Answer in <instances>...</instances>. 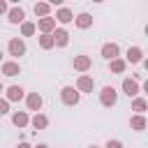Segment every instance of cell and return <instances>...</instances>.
Returning a JSON list of instances; mask_svg holds the SVG:
<instances>
[{
    "mask_svg": "<svg viewBox=\"0 0 148 148\" xmlns=\"http://www.w3.org/2000/svg\"><path fill=\"white\" fill-rule=\"evenodd\" d=\"M99 102H102V106H113V104L118 102L116 88H113V86H104L102 92H99Z\"/></svg>",
    "mask_w": 148,
    "mask_h": 148,
    "instance_id": "cell-1",
    "label": "cell"
},
{
    "mask_svg": "<svg viewBox=\"0 0 148 148\" xmlns=\"http://www.w3.org/2000/svg\"><path fill=\"white\" fill-rule=\"evenodd\" d=\"M60 99H62V104L74 106V104H79V90L72 88V86H65V88L60 90Z\"/></svg>",
    "mask_w": 148,
    "mask_h": 148,
    "instance_id": "cell-2",
    "label": "cell"
},
{
    "mask_svg": "<svg viewBox=\"0 0 148 148\" xmlns=\"http://www.w3.org/2000/svg\"><path fill=\"white\" fill-rule=\"evenodd\" d=\"M35 28H39V30H42V35H51V32L56 30V18L44 16V18H39V21H37V25H35Z\"/></svg>",
    "mask_w": 148,
    "mask_h": 148,
    "instance_id": "cell-3",
    "label": "cell"
},
{
    "mask_svg": "<svg viewBox=\"0 0 148 148\" xmlns=\"http://www.w3.org/2000/svg\"><path fill=\"white\" fill-rule=\"evenodd\" d=\"M72 65H74V69H79V72H88L90 65H92V60H90V56H74Z\"/></svg>",
    "mask_w": 148,
    "mask_h": 148,
    "instance_id": "cell-4",
    "label": "cell"
},
{
    "mask_svg": "<svg viewBox=\"0 0 148 148\" xmlns=\"http://www.w3.org/2000/svg\"><path fill=\"white\" fill-rule=\"evenodd\" d=\"M7 49H9V53H12V56H16V58L25 53V44H23V39H18V37L9 39V46H7Z\"/></svg>",
    "mask_w": 148,
    "mask_h": 148,
    "instance_id": "cell-5",
    "label": "cell"
},
{
    "mask_svg": "<svg viewBox=\"0 0 148 148\" xmlns=\"http://www.w3.org/2000/svg\"><path fill=\"white\" fill-rule=\"evenodd\" d=\"M92 88H95V81H92V76H79V81H76V90H81V92H92Z\"/></svg>",
    "mask_w": 148,
    "mask_h": 148,
    "instance_id": "cell-6",
    "label": "cell"
},
{
    "mask_svg": "<svg viewBox=\"0 0 148 148\" xmlns=\"http://www.w3.org/2000/svg\"><path fill=\"white\" fill-rule=\"evenodd\" d=\"M51 37H53V46H67V42H69V32L62 28H58Z\"/></svg>",
    "mask_w": 148,
    "mask_h": 148,
    "instance_id": "cell-7",
    "label": "cell"
},
{
    "mask_svg": "<svg viewBox=\"0 0 148 148\" xmlns=\"http://www.w3.org/2000/svg\"><path fill=\"white\" fill-rule=\"evenodd\" d=\"M123 92H125L127 97H136V92H139V83H136L134 79H125V81H123Z\"/></svg>",
    "mask_w": 148,
    "mask_h": 148,
    "instance_id": "cell-8",
    "label": "cell"
},
{
    "mask_svg": "<svg viewBox=\"0 0 148 148\" xmlns=\"http://www.w3.org/2000/svg\"><path fill=\"white\" fill-rule=\"evenodd\" d=\"M2 74H5V76H16V74H21V65L14 62V60L2 62Z\"/></svg>",
    "mask_w": 148,
    "mask_h": 148,
    "instance_id": "cell-9",
    "label": "cell"
},
{
    "mask_svg": "<svg viewBox=\"0 0 148 148\" xmlns=\"http://www.w3.org/2000/svg\"><path fill=\"white\" fill-rule=\"evenodd\" d=\"M7 16H9V23H23V18H25V12H23L21 7H12V9L7 12Z\"/></svg>",
    "mask_w": 148,
    "mask_h": 148,
    "instance_id": "cell-10",
    "label": "cell"
},
{
    "mask_svg": "<svg viewBox=\"0 0 148 148\" xmlns=\"http://www.w3.org/2000/svg\"><path fill=\"white\" fill-rule=\"evenodd\" d=\"M118 44H113V42H109V44H104L102 46V56L104 58H109V60H113V58H118Z\"/></svg>",
    "mask_w": 148,
    "mask_h": 148,
    "instance_id": "cell-11",
    "label": "cell"
},
{
    "mask_svg": "<svg viewBox=\"0 0 148 148\" xmlns=\"http://www.w3.org/2000/svg\"><path fill=\"white\" fill-rule=\"evenodd\" d=\"M23 99V88L21 86H9L7 88V102H18Z\"/></svg>",
    "mask_w": 148,
    "mask_h": 148,
    "instance_id": "cell-12",
    "label": "cell"
},
{
    "mask_svg": "<svg viewBox=\"0 0 148 148\" xmlns=\"http://www.w3.org/2000/svg\"><path fill=\"white\" fill-rule=\"evenodd\" d=\"M25 104H28L30 111H39V109H42V97H39L37 92H30V95L25 97Z\"/></svg>",
    "mask_w": 148,
    "mask_h": 148,
    "instance_id": "cell-13",
    "label": "cell"
},
{
    "mask_svg": "<svg viewBox=\"0 0 148 148\" xmlns=\"http://www.w3.org/2000/svg\"><path fill=\"white\" fill-rule=\"evenodd\" d=\"M56 21H60V23H69V21H74V14H72L67 7H60V9L56 12Z\"/></svg>",
    "mask_w": 148,
    "mask_h": 148,
    "instance_id": "cell-14",
    "label": "cell"
},
{
    "mask_svg": "<svg viewBox=\"0 0 148 148\" xmlns=\"http://www.w3.org/2000/svg\"><path fill=\"white\" fill-rule=\"evenodd\" d=\"M12 123H14L16 127H25V125L30 123V118H28V113H25V111H16V113L12 116Z\"/></svg>",
    "mask_w": 148,
    "mask_h": 148,
    "instance_id": "cell-15",
    "label": "cell"
},
{
    "mask_svg": "<svg viewBox=\"0 0 148 148\" xmlns=\"http://www.w3.org/2000/svg\"><path fill=\"white\" fill-rule=\"evenodd\" d=\"M30 125H32L35 130H44V127L49 125V118H46L44 113H35V116H32V120H30Z\"/></svg>",
    "mask_w": 148,
    "mask_h": 148,
    "instance_id": "cell-16",
    "label": "cell"
},
{
    "mask_svg": "<svg viewBox=\"0 0 148 148\" xmlns=\"http://www.w3.org/2000/svg\"><path fill=\"white\" fill-rule=\"evenodd\" d=\"M74 21H76V25H79L81 30H86V28H90V25H92V16H90V14H86V12H83V14H79Z\"/></svg>",
    "mask_w": 148,
    "mask_h": 148,
    "instance_id": "cell-17",
    "label": "cell"
},
{
    "mask_svg": "<svg viewBox=\"0 0 148 148\" xmlns=\"http://www.w3.org/2000/svg\"><path fill=\"white\" fill-rule=\"evenodd\" d=\"M127 60H130V62H141V60H143V51H141L139 46H132V49L127 51Z\"/></svg>",
    "mask_w": 148,
    "mask_h": 148,
    "instance_id": "cell-18",
    "label": "cell"
},
{
    "mask_svg": "<svg viewBox=\"0 0 148 148\" xmlns=\"http://www.w3.org/2000/svg\"><path fill=\"white\" fill-rule=\"evenodd\" d=\"M130 127L136 130V132L146 130V118H143V116H132V118H130Z\"/></svg>",
    "mask_w": 148,
    "mask_h": 148,
    "instance_id": "cell-19",
    "label": "cell"
},
{
    "mask_svg": "<svg viewBox=\"0 0 148 148\" xmlns=\"http://www.w3.org/2000/svg\"><path fill=\"white\" fill-rule=\"evenodd\" d=\"M125 67H127V62H125L123 58H113V60H111V72H113V74H123Z\"/></svg>",
    "mask_w": 148,
    "mask_h": 148,
    "instance_id": "cell-20",
    "label": "cell"
},
{
    "mask_svg": "<svg viewBox=\"0 0 148 148\" xmlns=\"http://www.w3.org/2000/svg\"><path fill=\"white\" fill-rule=\"evenodd\" d=\"M146 109H148V102L141 99V97H134V102H132V111H136V116H141Z\"/></svg>",
    "mask_w": 148,
    "mask_h": 148,
    "instance_id": "cell-21",
    "label": "cell"
},
{
    "mask_svg": "<svg viewBox=\"0 0 148 148\" xmlns=\"http://www.w3.org/2000/svg\"><path fill=\"white\" fill-rule=\"evenodd\" d=\"M35 14L42 16V18L49 16V14H51V5H49V2H37V5H35Z\"/></svg>",
    "mask_w": 148,
    "mask_h": 148,
    "instance_id": "cell-22",
    "label": "cell"
},
{
    "mask_svg": "<svg viewBox=\"0 0 148 148\" xmlns=\"http://www.w3.org/2000/svg\"><path fill=\"white\" fill-rule=\"evenodd\" d=\"M35 30H37V28H35V23H30V21H23V23H21V35H23V37L35 35Z\"/></svg>",
    "mask_w": 148,
    "mask_h": 148,
    "instance_id": "cell-23",
    "label": "cell"
},
{
    "mask_svg": "<svg viewBox=\"0 0 148 148\" xmlns=\"http://www.w3.org/2000/svg\"><path fill=\"white\" fill-rule=\"evenodd\" d=\"M39 46H42L44 51L53 49V37H51V35H42V37H39Z\"/></svg>",
    "mask_w": 148,
    "mask_h": 148,
    "instance_id": "cell-24",
    "label": "cell"
},
{
    "mask_svg": "<svg viewBox=\"0 0 148 148\" xmlns=\"http://www.w3.org/2000/svg\"><path fill=\"white\" fill-rule=\"evenodd\" d=\"M104 148H123V141H118V139H109Z\"/></svg>",
    "mask_w": 148,
    "mask_h": 148,
    "instance_id": "cell-25",
    "label": "cell"
},
{
    "mask_svg": "<svg viewBox=\"0 0 148 148\" xmlns=\"http://www.w3.org/2000/svg\"><path fill=\"white\" fill-rule=\"evenodd\" d=\"M7 111H9V102H7V99H0V116L7 113Z\"/></svg>",
    "mask_w": 148,
    "mask_h": 148,
    "instance_id": "cell-26",
    "label": "cell"
},
{
    "mask_svg": "<svg viewBox=\"0 0 148 148\" xmlns=\"http://www.w3.org/2000/svg\"><path fill=\"white\" fill-rule=\"evenodd\" d=\"M5 12H9V7H7L5 0H0V14H5Z\"/></svg>",
    "mask_w": 148,
    "mask_h": 148,
    "instance_id": "cell-27",
    "label": "cell"
},
{
    "mask_svg": "<svg viewBox=\"0 0 148 148\" xmlns=\"http://www.w3.org/2000/svg\"><path fill=\"white\" fill-rule=\"evenodd\" d=\"M16 148H30V146H28V143H18Z\"/></svg>",
    "mask_w": 148,
    "mask_h": 148,
    "instance_id": "cell-28",
    "label": "cell"
},
{
    "mask_svg": "<svg viewBox=\"0 0 148 148\" xmlns=\"http://www.w3.org/2000/svg\"><path fill=\"white\" fill-rule=\"evenodd\" d=\"M37 148H49V146H46V143H39V146H37Z\"/></svg>",
    "mask_w": 148,
    "mask_h": 148,
    "instance_id": "cell-29",
    "label": "cell"
},
{
    "mask_svg": "<svg viewBox=\"0 0 148 148\" xmlns=\"http://www.w3.org/2000/svg\"><path fill=\"white\" fill-rule=\"evenodd\" d=\"M2 90H5V86H2V81H0V92H2Z\"/></svg>",
    "mask_w": 148,
    "mask_h": 148,
    "instance_id": "cell-30",
    "label": "cell"
},
{
    "mask_svg": "<svg viewBox=\"0 0 148 148\" xmlns=\"http://www.w3.org/2000/svg\"><path fill=\"white\" fill-rule=\"evenodd\" d=\"M0 60H2V51H0Z\"/></svg>",
    "mask_w": 148,
    "mask_h": 148,
    "instance_id": "cell-31",
    "label": "cell"
},
{
    "mask_svg": "<svg viewBox=\"0 0 148 148\" xmlns=\"http://www.w3.org/2000/svg\"><path fill=\"white\" fill-rule=\"evenodd\" d=\"M88 148H97V146H88Z\"/></svg>",
    "mask_w": 148,
    "mask_h": 148,
    "instance_id": "cell-32",
    "label": "cell"
}]
</instances>
